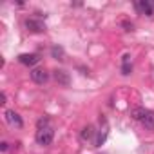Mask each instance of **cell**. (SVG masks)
I'll use <instances>...</instances> for the list:
<instances>
[{
    "label": "cell",
    "instance_id": "obj_6",
    "mask_svg": "<svg viewBox=\"0 0 154 154\" xmlns=\"http://www.w3.org/2000/svg\"><path fill=\"white\" fill-rule=\"evenodd\" d=\"M6 120H8V123H9L11 127H17V129L24 127V122H22L20 114L15 112V111H6Z\"/></svg>",
    "mask_w": 154,
    "mask_h": 154
},
{
    "label": "cell",
    "instance_id": "obj_1",
    "mask_svg": "<svg viewBox=\"0 0 154 154\" xmlns=\"http://www.w3.org/2000/svg\"><path fill=\"white\" fill-rule=\"evenodd\" d=\"M53 138H54L53 127H45V129H38L36 131V141H38V145L47 147V145L53 143Z\"/></svg>",
    "mask_w": 154,
    "mask_h": 154
},
{
    "label": "cell",
    "instance_id": "obj_12",
    "mask_svg": "<svg viewBox=\"0 0 154 154\" xmlns=\"http://www.w3.org/2000/svg\"><path fill=\"white\" fill-rule=\"evenodd\" d=\"M145 112H147L145 107H134V109H132V118L138 120V122H141V118L145 116Z\"/></svg>",
    "mask_w": 154,
    "mask_h": 154
},
{
    "label": "cell",
    "instance_id": "obj_15",
    "mask_svg": "<svg viewBox=\"0 0 154 154\" xmlns=\"http://www.w3.org/2000/svg\"><path fill=\"white\" fill-rule=\"evenodd\" d=\"M123 27H127L125 31H132V27H134V26H132V24H129V22H123Z\"/></svg>",
    "mask_w": 154,
    "mask_h": 154
},
{
    "label": "cell",
    "instance_id": "obj_4",
    "mask_svg": "<svg viewBox=\"0 0 154 154\" xmlns=\"http://www.w3.org/2000/svg\"><path fill=\"white\" fill-rule=\"evenodd\" d=\"M53 76H54V80H56L60 85L69 87V84H71V76H69L67 71H63V69H54V71H53Z\"/></svg>",
    "mask_w": 154,
    "mask_h": 154
},
{
    "label": "cell",
    "instance_id": "obj_14",
    "mask_svg": "<svg viewBox=\"0 0 154 154\" xmlns=\"http://www.w3.org/2000/svg\"><path fill=\"white\" fill-rule=\"evenodd\" d=\"M9 149V143L8 141H2V143H0V150H2V152H6Z\"/></svg>",
    "mask_w": 154,
    "mask_h": 154
},
{
    "label": "cell",
    "instance_id": "obj_2",
    "mask_svg": "<svg viewBox=\"0 0 154 154\" xmlns=\"http://www.w3.org/2000/svg\"><path fill=\"white\" fill-rule=\"evenodd\" d=\"M134 8L140 15H145V17L154 15V4L149 2V0H138V2H134Z\"/></svg>",
    "mask_w": 154,
    "mask_h": 154
},
{
    "label": "cell",
    "instance_id": "obj_16",
    "mask_svg": "<svg viewBox=\"0 0 154 154\" xmlns=\"http://www.w3.org/2000/svg\"><path fill=\"white\" fill-rule=\"evenodd\" d=\"M0 103H6V93L0 94Z\"/></svg>",
    "mask_w": 154,
    "mask_h": 154
},
{
    "label": "cell",
    "instance_id": "obj_11",
    "mask_svg": "<svg viewBox=\"0 0 154 154\" xmlns=\"http://www.w3.org/2000/svg\"><path fill=\"white\" fill-rule=\"evenodd\" d=\"M51 54H53V58H56V60H63V56H65L63 47H60V45H53V47H51Z\"/></svg>",
    "mask_w": 154,
    "mask_h": 154
},
{
    "label": "cell",
    "instance_id": "obj_9",
    "mask_svg": "<svg viewBox=\"0 0 154 154\" xmlns=\"http://www.w3.org/2000/svg\"><path fill=\"white\" fill-rule=\"evenodd\" d=\"M94 134H96L94 127H93V125H87V127H84V129H82L80 138H82L84 141H89V140H93V136H94Z\"/></svg>",
    "mask_w": 154,
    "mask_h": 154
},
{
    "label": "cell",
    "instance_id": "obj_13",
    "mask_svg": "<svg viewBox=\"0 0 154 154\" xmlns=\"http://www.w3.org/2000/svg\"><path fill=\"white\" fill-rule=\"evenodd\" d=\"M36 127H38V129H45V127H51V125H49V118H47V116H42V118L36 122Z\"/></svg>",
    "mask_w": 154,
    "mask_h": 154
},
{
    "label": "cell",
    "instance_id": "obj_7",
    "mask_svg": "<svg viewBox=\"0 0 154 154\" xmlns=\"http://www.w3.org/2000/svg\"><path fill=\"white\" fill-rule=\"evenodd\" d=\"M18 62L22 63V65H36L38 62H40V58H38V54H29V53H24V54H18Z\"/></svg>",
    "mask_w": 154,
    "mask_h": 154
},
{
    "label": "cell",
    "instance_id": "obj_3",
    "mask_svg": "<svg viewBox=\"0 0 154 154\" xmlns=\"http://www.w3.org/2000/svg\"><path fill=\"white\" fill-rule=\"evenodd\" d=\"M31 80H33L35 84H38V85H44V84H47V80H49V72H47L45 69L35 67V69L31 71Z\"/></svg>",
    "mask_w": 154,
    "mask_h": 154
},
{
    "label": "cell",
    "instance_id": "obj_10",
    "mask_svg": "<svg viewBox=\"0 0 154 154\" xmlns=\"http://www.w3.org/2000/svg\"><path fill=\"white\" fill-rule=\"evenodd\" d=\"M131 56L129 54H125L123 56V65H122V74H125V76H129L131 74V71H132V65H131Z\"/></svg>",
    "mask_w": 154,
    "mask_h": 154
},
{
    "label": "cell",
    "instance_id": "obj_5",
    "mask_svg": "<svg viewBox=\"0 0 154 154\" xmlns=\"http://www.w3.org/2000/svg\"><path fill=\"white\" fill-rule=\"evenodd\" d=\"M26 27L31 33H44L45 31V24L40 22V20H36V18H27L26 20Z\"/></svg>",
    "mask_w": 154,
    "mask_h": 154
},
{
    "label": "cell",
    "instance_id": "obj_8",
    "mask_svg": "<svg viewBox=\"0 0 154 154\" xmlns=\"http://www.w3.org/2000/svg\"><path fill=\"white\" fill-rule=\"evenodd\" d=\"M140 123H141L145 129H150V131H152V129H154V111H149V109H147V112H145V116L141 118Z\"/></svg>",
    "mask_w": 154,
    "mask_h": 154
}]
</instances>
